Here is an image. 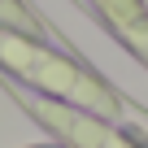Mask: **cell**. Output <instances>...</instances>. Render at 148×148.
Returning a JSON list of instances; mask_svg holds the SVG:
<instances>
[{
	"label": "cell",
	"mask_w": 148,
	"mask_h": 148,
	"mask_svg": "<svg viewBox=\"0 0 148 148\" xmlns=\"http://www.w3.org/2000/svg\"><path fill=\"white\" fill-rule=\"evenodd\" d=\"M0 70L9 79L35 87L44 100L83 109V113H96V118H109V122H122V113H126L122 96L96 70H87L65 48H52L44 35H22V31L0 26Z\"/></svg>",
	"instance_id": "1"
},
{
	"label": "cell",
	"mask_w": 148,
	"mask_h": 148,
	"mask_svg": "<svg viewBox=\"0 0 148 148\" xmlns=\"http://www.w3.org/2000/svg\"><path fill=\"white\" fill-rule=\"evenodd\" d=\"M26 109L65 148H148L122 122H109V118H96V113H83V109H70V105H57V100H44V96H31Z\"/></svg>",
	"instance_id": "2"
},
{
	"label": "cell",
	"mask_w": 148,
	"mask_h": 148,
	"mask_svg": "<svg viewBox=\"0 0 148 148\" xmlns=\"http://www.w3.org/2000/svg\"><path fill=\"white\" fill-rule=\"evenodd\" d=\"M100 22L148 65V5L144 0H92Z\"/></svg>",
	"instance_id": "3"
},
{
	"label": "cell",
	"mask_w": 148,
	"mask_h": 148,
	"mask_svg": "<svg viewBox=\"0 0 148 148\" xmlns=\"http://www.w3.org/2000/svg\"><path fill=\"white\" fill-rule=\"evenodd\" d=\"M0 26L22 31V35H44V22L31 13L26 0H0Z\"/></svg>",
	"instance_id": "4"
}]
</instances>
